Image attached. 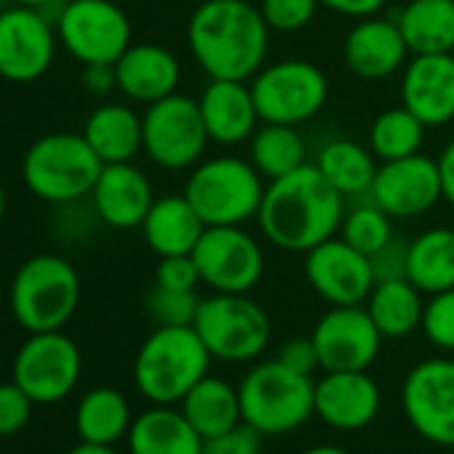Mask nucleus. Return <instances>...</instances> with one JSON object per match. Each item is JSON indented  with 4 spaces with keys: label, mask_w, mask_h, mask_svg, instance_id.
Segmentation results:
<instances>
[{
    "label": "nucleus",
    "mask_w": 454,
    "mask_h": 454,
    "mask_svg": "<svg viewBox=\"0 0 454 454\" xmlns=\"http://www.w3.org/2000/svg\"><path fill=\"white\" fill-rule=\"evenodd\" d=\"M6 206H9V200H6V190H4V184H0V222H4V216H6Z\"/></svg>",
    "instance_id": "obj_51"
},
{
    "label": "nucleus",
    "mask_w": 454,
    "mask_h": 454,
    "mask_svg": "<svg viewBox=\"0 0 454 454\" xmlns=\"http://www.w3.org/2000/svg\"><path fill=\"white\" fill-rule=\"evenodd\" d=\"M265 239L284 252H310L334 239L345 219V198L326 182L318 166L302 163L265 187L260 206Z\"/></svg>",
    "instance_id": "obj_2"
},
{
    "label": "nucleus",
    "mask_w": 454,
    "mask_h": 454,
    "mask_svg": "<svg viewBox=\"0 0 454 454\" xmlns=\"http://www.w3.org/2000/svg\"><path fill=\"white\" fill-rule=\"evenodd\" d=\"M203 231L206 222L198 216L184 192L155 198L153 208L142 222V236L158 257L192 254Z\"/></svg>",
    "instance_id": "obj_25"
},
{
    "label": "nucleus",
    "mask_w": 454,
    "mask_h": 454,
    "mask_svg": "<svg viewBox=\"0 0 454 454\" xmlns=\"http://www.w3.org/2000/svg\"><path fill=\"white\" fill-rule=\"evenodd\" d=\"M200 454H262V433L249 425H239L231 433L203 441Z\"/></svg>",
    "instance_id": "obj_42"
},
{
    "label": "nucleus",
    "mask_w": 454,
    "mask_h": 454,
    "mask_svg": "<svg viewBox=\"0 0 454 454\" xmlns=\"http://www.w3.org/2000/svg\"><path fill=\"white\" fill-rule=\"evenodd\" d=\"M438 171H441L443 198L454 206V139L443 147V153L438 158Z\"/></svg>",
    "instance_id": "obj_47"
},
{
    "label": "nucleus",
    "mask_w": 454,
    "mask_h": 454,
    "mask_svg": "<svg viewBox=\"0 0 454 454\" xmlns=\"http://www.w3.org/2000/svg\"><path fill=\"white\" fill-rule=\"evenodd\" d=\"M401 406L425 441L454 446V361L427 358L417 364L403 380Z\"/></svg>",
    "instance_id": "obj_14"
},
{
    "label": "nucleus",
    "mask_w": 454,
    "mask_h": 454,
    "mask_svg": "<svg viewBox=\"0 0 454 454\" xmlns=\"http://www.w3.org/2000/svg\"><path fill=\"white\" fill-rule=\"evenodd\" d=\"M316 166L321 168L326 182L345 200L369 195L374 174H377L372 153H366V147H361L358 142H350V139H334V142L324 145Z\"/></svg>",
    "instance_id": "obj_33"
},
{
    "label": "nucleus",
    "mask_w": 454,
    "mask_h": 454,
    "mask_svg": "<svg viewBox=\"0 0 454 454\" xmlns=\"http://www.w3.org/2000/svg\"><path fill=\"white\" fill-rule=\"evenodd\" d=\"M310 337L324 372H369L385 340L366 305L332 308L318 318Z\"/></svg>",
    "instance_id": "obj_16"
},
{
    "label": "nucleus",
    "mask_w": 454,
    "mask_h": 454,
    "mask_svg": "<svg viewBox=\"0 0 454 454\" xmlns=\"http://www.w3.org/2000/svg\"><path fill=\"white\" fill-rule=\"evenodd\" d=\"M67 454H121L115 446H105V443H86L81 441L78 446H73Z\"/></svg>",
    "instance_id": "obj_48"
},
{
    "label": "nucleus",
    "mask_w": 454,
    "mask_h": 454,
    "mask_svg": "<svg viewBox=\"0 0 454 454\" xmlns=\"http://www.w3.org/2000/svg\"><path fill=\"white\" fill-rule=\"evenodd\" d=\"M270 27L249 0H203L187 22V46L211 81H247L268 57Z\"/></svg>",
    "instance_id": "obj_1"
},
{
    "label": "nucleus",
    "mask_w": 454,
    "mask_h": 454,
    "mask_svg": "<svg viewBox=\"0 0 454 454\" xmlns=\"http://www.w3.org/2000/svg\"><path fill=\"white\" fill-rule=\"evenodd\" d=\"M406 278L422 294L454 289V231L430 227L409 244Z\"/></svg>",
    "instance_id": "obj_32"
},
{
    "label": "nucleus",
    "mask_w": 454,
    "mask_h": 454,
    "mask_svg": "<svg viewBox=\"0 0 454 454\" xmlns=\"http://www.w3.org/2000/svg\"><path fill=\"white\" fill-rule=\"evenodd\" d=\"M57 4L59 0H14V6H27V9H38V12H46Z\"/></svg>",
    "instance_id": "obj_49"
},
{
    "label": "nucleus",
    "mask_w": 454,
    "mask_h": 454,
    "mask_svg": "<svg viewBox=\"0 0 454 454\" xmlns=\"http://www.w3.org/2000/svg\"><path fill=\"white\" fill-rule=\"evenodd\" d=\"M198 284H200V273L192 254L160 257L155 268V286L174 289V292H195Z\"/></svg>",
    "instance_id": "obj_41"
},
{
    "label": "nucleus",
    "mask_w": 454,
    "mask_h": 454,
    "mask_svg": "<svg viewBox=\"0 0 454 454\" xmlns=\"http://www.w3.org/2000/svg\"><path fill=\"white\" fill-rule=\"evenodd\" d=\"M105 163L83 134L54 131L30 145L22 160L27 190L46 203H70L91 195Z\"/></svg>",
    "instance_id": "obj_5"
},
{
    "label": "nucleus",
    "mask_w": 454,
    "mask_h": 454,
    "mask_svg": "<svg viewBox=\"0 0 454 454\" xmlns=\"http://www.w3.org/2000/svg\"><path fill=\"white\" fill-rule=\"evenodd\" d=\"M198 107L206 134L216 145H241L254 137L260 123L254 94L247 81H211L203 89Z\"/></svg>",
    "instance_id": "obj_23"
},
{
    "label": "nucleus",
    "mask_w": 454,
    "mask_h": 454,
    "mask_svg": "<svg viewBox=\"0 0 454 454\" xmlns=\"http://www.w3.org/2000/svg\"><path fill=\"white\" fill-rule=\"evenodd\" d=\"M9 302L17 324L30 334L65 329L81 302V276L59 254H35L17 270Z\"/></svg>",
    "instance_id": "obj_6"
},
{
    "label": "nucleus",
    "mask_w": 454,
    "mask_h": 454,
    "mask_svg": "<svg viewBox=\"0 0 454 454\" xmlns=\"http://www.w3.org/2000/svg\"><path fill=\"white\" fill-rule=\"evenodd\" d=\"M208 134L200 107L179 91L147 105L142 115V150L153 163L168 171L190 168L200 160Z\"/></svg>",
    "instance_id": "obj_11"
},
{
    "label": "nucleus",
    "mask_w": 454,
    "mask_h": 454,
    "mask_svg": "<svg viewBox=\"0 0 454 454\" xmlns=\"http://www.w3.org/2000/svg\"><path fill=\"white\" fill-rule=\"evenodd\" d=\"M318 4L334 14H342L350 20H366V17H374L387 0H318Z\"/></svg>",
    "instance_id": "obj_46"
},
{
    "label": "nucleus",
    "mask_w": 454,
    "mask_h": 454,
    "mask_svg": "<svg viewBox=\"0 0 454 454\" xmlns=\"http://www.w3.org/2000/svg\"><path fill=\"white\" fill-rule=\"evenodd\" d=\"M83 86L97 94L105 97L113 89H118V75H115V65H83V75H81Z\"/></svg>",
    "instance_id": "obj_45"
},
{
    "label": "nucleus",
    "mask_w": 454,
    "mask_h": 454,
    "mask_svg": "<svg viewBox=\"0 0 454 454\" xmlns=\"http://www.w3.org/2000/svg\"><path fill=\"white\" fill-rule=\"evenodd\" d=\"M425 139V123L403 105L380 113L369 129V150L382 160H398L419 153Z\"/></svg>",
    "instance_id": "obj_35"
},
{
    "label": "nucleus",
    "mask_w": 454,
    "mask_h": 454,
    "mask_svg": "<svg viewBox=\"0 0 454 454\" xmlns=\"http://www.w3.org/2000/svg\"><path fill=\"white\" fill-rule=\"evenodd\" d=\"M81 372V348L62 329L30 334L14 358V382L33 398L35 406L65 401L75 390Z\"/></svg>",
    "instance_id": "obj_12"
},
{
    "label": "nucleus",
    "mask_w": 454,
    "mask_h": 454,
    "mask_svg": "<svg viewBox=\"0 0 454 454\" xmlns=\"http://www.w3.org/2000/svg\"><path fill=\"white\" fill-rule=\"evenodd\" d=\"M302 454H350V451H348V449H342V446L321 443V446H310V449H305Z\"/></svg>",
    "instance_id": "obj_50"
},
{
    "label": "nucleus",
    "mask_w": 454,
    "mask_h": 454,
    "mask_svg": "<svg viewBox=\"0 0 454 454\" xmlns=\"http://www.w3.org/2000/svg\"><path fill=\"white\" fill-rule=\"evenodd\" d=\"M318 6V0H262L260 12L273 33H300L313 22Z\"/></svg>",
    "instance_id": "obj_39"
},
{
    "label": "nucleus",
    "mask_w": 454,
    "mask_h": 454,
    "mask_svg": "<svg viewBox=\"0 0 454 454\" xmlns=\"http://www.w3.org/2000/svg\"><path fill=\"white\" fill-rule=\"evenodd\" d=\"M179 409L190 419V425L200 433L203 441L231 433L233 427L244 425L239 387L211 374H206L200 382L190 387V393L179 401Z\"/></svg>",
    "instance_id": "obj_27"
},
{
    "label": "nucleus",
    "mask_w": 454,
    "mask_h": 454,
    "mask_svg": "<svg viewBox=\"0 0 454 454\" xmlns=\"http://www.w3.org/2000/svg\"><path fill=\"white\" fill-rule=\"evenodd\" d=\"M33 398L12 380L0 382V438L17 435L33 417Z\"/></svg>",
    "instance_id": "obj_40"
},
{
    "label": "nucleus",
    "mask_w": 454,
    "mask_h": 454,
    "mask_svg": "<svg viewBox=\"0 0 454 454\" xmlns=\"http://www.w3.org/2000/svg\"><path fill=\"white\" fill-rule=\"evenodd\" d=\"M83 137L102 163H129L142 150V115L126 105H102L89 115Z\"/></svg>",
    "instance_id": "obj_28"
},
{
    "label": "nucleus",
    "mask_w": 454,
    "mask_h": 454,
    "mask_svg": "<svg viewBox=\"0 0 454 454\" xmlns=\"http://www.w3.org/2000/svg\"><path fill=\"white\" fill-rule=\"evenodd\" d=\"M129 454H200L203 438L179 406H158L134 417L126 435Z\"/></svg>",
    "instance_id": "obj_26"
},
{
    "label": "nucleus",
    "mask_w": 454,
    "mask_h": 454,
    "mask_svg": "<svg viewBox=\"0 0 454 454\" xmlns=\"http://www.w3.org/2000/svg\"><path fill=\"white\" fill-rule=\"evenodd\" d=\"M278 361L284 366H289L292 372H300V374H313L316 369H321L313 337H294V340L284 342Z\"/></svg>",
    "instance_id": "obj_44"
},
{
    "label": "nucleus",
    "mask_w": 454,
    "mask_h": 454,
    "mask_svg": "<svg viewBox=\"0 0 454 454\" xmlns=\"http://www.w3.org/2000/svg\"><path fill=\"white\" fill-rule=\"evenodd\" d=\"M372 273H374V284L380 281H398L406 278V268H409V244L390 239L382 249H377L372 257Z\"/></svg>",
    "instance_id": "obj_43"
},
{
    "label": "nucleus",
    "mask_w": 454,
    "mask_h": 454,
    "mask_svg": "<svg viewBox=\"0 0 454 454\" xmlns=\"http://www.w3.org/2000/svg\"><path fill=\"white\" fill-rule=\"evenodd\" d=\"M252 160L219 155L192 168L184 182V198L192 203L206 227L244 224L260 214L265 184Z\"/></svg>",
    "instance_id": "obj_7"
},
{
    "label": "nucleus",
    "mask_w": 454,
    "mask_h": 454,
    "mask_svg": "<svg viewBox=\"0 0 454 454\" xmlns=\"http://www.w3.org/2000/svg\"><path fill=\"white\" fill-rule=\"evenodd\" d=\"M54 27L59 46L81 65H115L131 46V22L113 0H65Z\"/></svg>",
    "instance_id": "obj_9"
},
{
    "label": "nucleus",
    "mask_w": 454,
    "mask_h": 454,
    "mask_svg": "<svg viewBox=\"0 0 454 454\" xmlns=\"http://www.w3.org/2000/svg\"><path fill=\"white\" fill-rule=\"evenodd\" d=\"M0 372H4V350H0Z\"/></svg>",
    "instance_id": "obj_52"
},
{
    "label": "nucleus",
    "mask_w": 454,
    "mask_h": 454,
    "mask_svg": "<svg viewBox=\"0 0 454 454\" xmlns=\"http://www.w3.org/2000/svg\"><path fill=\"white\" fill-rule=\"evenodd\" d=\"M244 425L262 435H284L302 427L316 414V382L292 372L278 358L247 372L239 385Z\"/></svg>",
    "instance_id": "obj_4"
},
{
    "label": "nucleus",
    "mask_w": 454,
    "mask_h": 454,
    "mask_svg": "<svg viewBox=\"0 0 454 454\" xmlns=\"http://www.w3.org/2000/svg\"><path fill=\"white\" fill-rule=\"evenodd\" d=\"M115 75L121 94L153 105L176 91L182 67L179 59L158 43H131L115 62Z\"/></svg>",
    "instance_id": "obj_24"
},
{
    "label": "nucleus",
    "mask_w": 454,
    "mask_h": 454,
    "mask_svg": "<svg viewBox=\"0 0 454 454\" xmlns=\"http://www.w3.org/2000/svg\"><path fill=\"white\" fill-rule=\"evenodd\" d=\"M145 308L155 326H192L200 308V297L195 292H174L155 286L147 294Z\"/></svg>",
    "instance_id": "obj_37"
},
{
    "label": "nucleus",
    "mask_w": 454,
    "mask_h": 454,
    "mask_svg": "<svg viewBox=\"0 0 454 454\" xmlns=\"http://www.w3.org/2000/svg\"><path fill=\"white\" fill-rule=\"evenodd\" d=\"M134 422L129 398L115 387H94L81 395L75 406V430L86 443L115 446L129 435Z\"/></svg>",
    "instance_id": "obj_29"
},
{
    "label": "nucleus",
    "mask_w": 454,
    "mask_h": 454,
    "mask_svg": "<svg viewBox=\"0 0 454 454\" xmlns=\"http://www.w3.org/2000/svg\"><path fill=\"white\" fill-rule=\"evenodd\" d=\"M252 163L265 179H278L284 174H292L305 163V142L297 131V126L284 123H265L252 137Z\"/></svg>",
    "instance_id": "obj_34"
},
{
    "label": "nucleus",
    "mask_w": 454,
    "mask_h": 454,
    "mask_svg": "<svg viewBox=\"0 0 454 454\" xmlns=\"http://www.w3.org/2000/svg\"><path fill=\"white\" fill-rule=\"evenodd\" d=\"M192 260L200 273V284L219 294H247L265 273V254L241 224L206 227Z\"/></svg>",
    "instance_id": "obj_13"
},
{
    "label": "nucleus",
    "mask_w": 454,
    "mask_h": 454,
    "mask_svg": "<svg viewBox=\"0 0 454 454\" xmlns=\"http://www.w3.org/2000/svg\"><path fill=\"white\" fill-rule=\"evenodd\" d=\"M366 310L382 337L401 340L422 326L425 302L422 292L409 278H398L374 284L372 294L366 297Z\"/></svg>",
    "instance_id": "obj_31"
},
{
    "label": "nucleus",
    "mask_w": 454,
    "mask_h": 454,
    "mask_svg": "<svg viewBox=\"0 0 454 454\" xmlns=\"http://www.w3.org/2000/svg\"><path fill=\"white\" fill-rule=\"evenodd\" d=\"M401 105L425 126H443L454 118V57L414 54L403 67Z\"/></svg>",
    "instance_id": "obj_20"
},
{
    "label": "nucleus",
    "mask_w": 454,
    "mask_h": 454,
    "mask_svg": "<svg viewBox=\"0 0 454 454\" xmlns=\"http://www.w3.org/2000/svg\"><path fill=\"white\" fill-rule=\"evenodd\" d=\"M252 94L262 123L300 126L324 110L329 81L313 62L284 59L254 75Z\"/></svg>",
    "instance_id": "obj_10"
},
{
    "label": "nucleus",
    "mask_w": 454,
    "mask_h": 454,
    "mask_svg": "<svg viewBox=\"0 0 454 454\" xmlns=\"http://www.w3.org/2000/svg\"><path fill=\"white\" fill-rule=\"evenodd\" d=\"M211 353L195 326H155L134 358L137 390L158 406H179L208 374Z\"/></svg>",
    "instance_id": "obj_3"
},
{
    "label": "nucleus",
    "mask_w": 454,
    "mask_h": 454,
    "mask_svg": "<svg viewBox=\"0 0 454 454\" xmlns=\"http://www.w3.org/2000/svg\"><path fill=\"white\" fill-rule=\"evenodd\" d=\"M419 329L435 348L454 353V289L430 294V302H425Z\"/></svg>",
    "instance_id": "obj_38"
},
{
    "label": "nucleus",
    "mask_w": 454,
    "mask_h": 454,
    "mask_svg": "<svg viewBox=\"0 0 454 454\" xmlns=\"http://www.w3.org/2000/svg\"><path fill=\"white\" fill-rule=\"evenodd\" d=\"M305 276L313 292L332 308L364 305L374 289L369 257L353 249L345 239H326L305 252Z\"/></svg>",
    "instance_id": "obj_18"
},
{
    "label": "nucleus",
    "mask_w": 454,
    "mask_h": 454,
    "mask_svg": "<svg viewBox=\"0 0 454 454\" xmlns=\"http://www.w3.org/2000/svg\"><path fill=\"white\" fill-rule=\"evenodd\" d=\"M398 27L411 54H451L454 0H409L398 14Z\"/></svg>",
    "instance_id": "obj_30"
},
{
    "label": "nucleus",
    "mask_w": 454,
    "mask_h": 454,
    "mask_svg": "<svg viewBox=\"0 0 454 454\" xmlns=\"http://www.w3.org/2000/svg\"><path fill=\"white\" fill-rule=\"evenodd\" d=\"M102 224L113 231H134L142 227L147 211L153 208L150 179L129 163H105L91 195H89Z\"/></svg>",
    "instance_id": "obj_21"
},
{
    "label": "nucleus",
    "mask_w": 454,
    "mask_h": 454,
    "mask_svg": "<svg viewBox=\"0 0 454 454\" xmlns=\"http://www.w3.org/2000/svg\"><path fill=\"white\" fill-rule=\"evenodd\" d=\"M369 195L387 216H419L443 198L438 160L419 153L398 160H382Z\"/></svg>",
    "instance_id": "obj_17"
},
{
    "label": "nucleus",
    "mask_w": 454,
    "mask_h": 454,
    "mask_svg": "<svg viewBox=\"0 0 454 454\" xmlns=\"http://www.w3.org/2000/svg\"><path fill=\"white\" fill-rule=\"evenodd\" d=\"M409 46L398 22L366 17L345 38L342 57L353 75L364 81H382L406 67Z\"/></svg>",
    "instance_id": "obj_22"
},
{
    "label": "nucleus",
    "mask_w": 454,
    "mask_h": 454,
    "mask_svg": "<svg viewBox=\"0 0 454 454\" xmlns=\"http://www.w3.org/2000/svg\"><path fill=\"white\" fill-rule=\"evenodd\" d=\"M54 22L27 6L0 12V78L9 83H33L49 73L57 57Z\"/></svg>",
    "instance_id": "obj_15"
},
{
    "label": "nucleus",
    "mask_w": 454,
    "mask_h": 454,
    "mask_svg": "<svg viewBox=\"0 0 454 454\" xmlns=\"http://www.w3.org/2000/svg\"><path fill=\"white\" fill-rule=\"evenodd\" d=\"M340 233H342L340 239H345L353 249L372 257L377 249H382L393 239V227H390V216L372 200V195L369 198L364 195L345 214Z\"/></svg>",
    "instance_id": "obj_36"
},
{
    "label": "nucleus",
    "mask_w": 454,
    "mask_h": 454,
    "mask_svg": "<svg viewBox=\"0 0 454 454\" xmlns=\"http://www.w3.org/2000/svg\"><path fill=\"white\" fill-rule=\"evenodd\" d=\"M195 332L211 358L227 364H247L260 358L270 342L268 313L247 294H214L200 300Z\"/></svg>",
    "instance_id": "obj_8"
},
{
    "label": "nucleus",
    "mask_w": 454,
    "mask_h": 454,
    "mask_svg": "<svg viewBox=\"0 0 454 454\" xmlns=\"http://www.w3.org/2000/svg\"><path fill=\"white\" fill-rule=\"evenodd\" d=\"M382 393L369 372H324L316 382V414L334 430H361L380 414Z\"/></svg>",
    "instance_id": "obj_19"
}]
</instances>
